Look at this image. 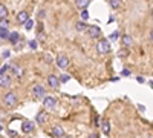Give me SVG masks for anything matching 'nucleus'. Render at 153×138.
<instances>
[{
    "mask_svg": "<svg viewBox=\"0 0 153 138\" xmlns=\"http://www.w3.org/2000/svg\"><path fill=\"white\" fill-rule=\"evenodd\" d=\"M69 80V75H61V77H60V81L61 83H66Z\"/></svg>",
    "mask_w": 153,
    "mask_h": 138,
    "instance_id": "b1692460",
    "label": "nucleus"
},
{
    "mask_svg": "<svg viewBox=\"0 0 153 138\" xmlns=\"http://www.w3.org/2000/svg\"><path fill=\"white\" fill-rule=\"evenodd\" d=\"M46 120H48V114H46L45 110H42V112H38V114H37V123L38 124L46 123Z\"/></svg>",
    "mask_w": 153,
    "mask_h": 138,
    "instance_id": "f8f14e48",
    "label": "nucleus"
},
{
    "mask_svg": "<svg viewBox=\"0 0 153 138\" xmlns=\"http://www.w3.org/2000/svg\"><path fill=\"white\" fill-rule=\"evenodd\" d=\"M3 101H5L6 106L14 107V106L17 104V94H16V92H8V94L5 95V98H3Z\"/></svg>",
    "mask_w": 153,
    "mask_h": 138,
    "instance_id": "f03ea898",
    "label": "nucleus"
},
{
    "mask_svg": "<svg viewBox=\"0 0 153 138\" xmlns=\"http://www.w3.org/2000/svg\"><path fill=\"white\" fill-rule=\"evenodd\" d=\"M48 84H49V87H52V89H57V87L60 86V78L57 77V75L51 74L48 77Z\"/></svg>",
    "mask_w": 153,
    "mask_h": 138,
    "instance_id": "20e7f679",
    "label": "nucleus"
},
{
    "mask_svg": "<svg viewBox=\"0 0 153 138\" xmlns=\"http://www.w3.org/2000/svg\"><path fill=\"white\" fill-rule=\"evenodd\" d=\"M0 39H9V32L6 28H0Z\"/></svg>",
    "mask_w": 153,
    "mask_h": 138,
    "instance_id": "6ab92c4d",
    "label": "nucleus"
},
{
    "mask_svg": "<svg viewBox=\"0 0 153 138\" xmlns=\"http://www.w3.org/2000/svg\"><path fill=\"white\" fill-rule=\"evenodd\" d=\"M115 39H118V32H113V35H112V40H115Z\"/></svg>",
    "mask_w": 153,
    "mask_h": 138,
    "instance_id": "cd10ccee",
    "label": "nucleus"
},
{
    "mask_svg": "<svg viewBox=\"0 0 153 138\" xmlns=\"http://www.w3.org/2000/svg\"><path fill=\"white\" fill-rule=\"evenodd\" d=\"M14 72H16L17 75H22V69H20L19 66H14Z\"/></svg>",
    "mask_w": 153,
    "mask_h": 138,
    "instance_id": "a878e982",
    "label": "nucleus"
},
{
    "mask_svg": "<svg viewBox=\"0 0 153 138\" xmlns=\"http://www.w3.org/2000/svg\"><path fill=\"white\" fill-rule=\"evenodd\" d=\"M89 138H98V135H97V134H92V135L89 137Z\"/></svg>",
    "mask_w": 153,
    "mask_h": 138,
    "instance_id": "c756f323",
    "label": "nucleus"
},
{
    "mask_svg": "<svg viewBox=\"0 0 153 138\" xmlns=\"http://www.w3.org/2000/svg\"><path fill=\"white\" fill-rule=\"evenodd\" d=\"M22 131H23L25 134H31V132L34 131V123H32V121H23Z\"/></svg>",
    "mask_w": 153,
    "mask_h": 138,
    "instance_id": "1a4fd4ad",
    "label": "nucleus"
},
{
    "mask_svg": "<svg viewBox=\"0 0 153 138\" xmlns=\"http://www.w3.org/2000/svg\"><path fill=\"white\" fill-rule=\"evenodd\" d=\"M121 42H123V45L126 46V48H129V46H132L133 45V39H132V37L130 35H123V39H121Z\"/></svg>",
    "mask_w": 153,
    "mask_h": 138,
    "instance_id": "ddd939ff",
    "label": "nucleus"
},
{
    "mask_svg": "<svg viewBox=\"0 0 153 138\" xmlns=\"http://www.w3.org/2000/svg\"><path fill=\"white\" fill-rule=\"evenodd\" d=\"M19 39H20L19 32H12V34H9V40L12 42V45H16V43L19 42Z\"/></svg>",
    "mask_w": 153,
    "mask_h": 138,
    "instance_id": "f3484780",
    "label": "nucleus"
},
{
    "mask_svg": "<svg viewBox=\"0 0 153 138\" xmlns=\"http://www.w3.org/2000/svg\"><path fill=\"white\" fill-rule=\"evenodd\" d=\"M32 26H34V22L28 19V20H26V23H25V28H26V29L29 31V29H32Z\"/></svg>",
    "mask_w": 153,
    "mask_h": 138,
    "instance_id": "412c9836",
    "label": "nucleus"
},
{
    "mask_svg": "<svg viewBox=\"0 0 153 138\" xmlns=\"http://www.w3.org/2000/svg\"><path fill=\"white\" fill-rule=\"evenodd\" d=\"M87 34L91 39H98L101 35V29L98 26H95V25H92V26H87Z\"/></svg>",
    "mask_w": 153,
    "mask_h": 138,
    "instance_id": "7ed1b4c3",
    "label": "nucleus"
},
{
    "mask_svg": "<svg viewBox=\"0 0 153 138\" xmlns=\"http://www.w3.org/2000/svg\"><path fill=\"white\" fill-rule=\"evenodd\" d=\"M81 19H83V20H87V19H89V12H87L86 9L81 11Z\"/></svg>",
    "mask_w": 153,
    "mask_h": 138,
    "instance_id": "4be33fe9",
    "label": "nucleus"
},
{
    "mask_svg": "<svg viewBox=\"0 0 153 138\" xmlns=\"http://www.w3.org/2000/svg\"><path fill=\"white\" fill-rule=\"evenodd\" d=\"M28 19H29V14H28L26 11H20L19 14H17V22H19V23H23V25H25Z\"/></svg>",
    "mask_w": 153,
    "mask_h": 138,
    "instance_id": "9d476101",
    "label": "nucleus"
},
{
    "mask_svg": "<svg viewBox=\"0 0 153 138\" xmlns=\"http://www.w3.org/2000/svg\"><path fill=\"white\" fill-rule=\"evenodd\" d=\"M9 69V66L8 65H5V66H2V68H0V75H2V74H6V71Z\"/></svg>",
    "mask_w": 153,
    "mask_h": 138,
    "instance_id": "5701e85b",
    "label": "nucleus"
},
{
    "mask_svg": "<svg viewBox=\"0 0 153 138\" xmlns=\"http://www.w3.org/2000/svg\"><path fill=\"white\" fill-rule=\"evenodd\" d=\"M43 104H45V107L54 109V107H55V104H57V100H55L54 97H45V100H43Z\"/></svg>",
    "mask_w": 153,
    "mask_h": 138,
    "instance_id": "0eeeda50",
    "label": "nucleus"
},
{
    "mask_svg": "<svg viewBox=\"0 0 153 138\" xmlns=\"http://www.w3.org/2000/svg\"><path fill=\"white\" fill-rule=\"evenodd\" d=\"M97 51H98V54H109L110 52V42L106 39L100 40L97 45Z\"/></svg>",
    "mask_w": 153,
    "mask_h": 138,
    "instance_id": "f257e3e1",
    "label": "nucleus"
},
{
    "mask_svg": "<svg viewBox=\"0 0 153 138\" xmlns=\"http://www.w3.org/2000/svg\"><path fill=\"white\" fill-rule=\"evenodd\" d=\"M37 45H38V43H37L35 40H31V42H29V46H31V49H37Z\"/></svg>",
    "mask_w": 153,
    "mask_h": 138,
    "instance_id": "393cba45",
    "label": "nucleus"
},
{
    "mask_svg": "<svg viewBox=\"0 0 153 138\" xmlns=\"http://www.w3.org/2000/svg\"><path fill=\"white\" fill-rule=\"evenodd\" d=\"M110 8L112 9H120L121 8V0H110Z\"/></svg>",
    "mask_w": 153,
    "mask_h": 138,
    "instance_id": "a211bd4d",
    "label": "nucleus"
},
{
    "mask_svg": "<svg viewBox=\"0 0 153 138\" xmlns=\"http://www.w3.org/2000/svg\"><path fill=\"white\" fill-rule=\"evenodd\" d=\"M150 39H152V42H153V31L150 32Z\"/></svg>",
    "mask_w": 153,
    "mask_h": 138,
    "instance_id": "7c9ffc66",
    "label": "nucleus"
},
{
    "mask_svg": "<svg viewBox=\"0 0 153 138\" xmlns=\"http://www.w3.org/2000/svg\"><path fill=\"white\" fill-rule=\"evenodd\" d=\"M123 75H130V71H127V69H126V71L123 72Z\"/></svg>",
    "mask_w": 153,
    "mask_h": 138,
    "instance_id": "c85d7f7f",
    "label": "nucleus"
},
{
    "mask_svg": "<svg viewBox=\"0 0 153 138\" xmlns=\"http://www.w3.org/2000/svg\"><path fill=\"white\" fill-rule=\"evenodd\" d=\"M11 81H12L11 75H8V74H2V75H0V87H9Z\"/></svg>",
    "mask_w": 153,
    "mask_h": 138,
    "instance_id": "423d86ee",
    "label": "nucleus"
},
{
    "mask_svg": "<svg viewBox=\"0 0 153 138\" xmlns=\"http://www.w3.org/2000/svg\"><path fill=\"white\" fill-rule=\"evenodd\" d=\"M101 129H103V132H104L106 135H109V134H110V121H109V120H103Z\"/></svg>",
    "mask_w": 153,
    "mask_h": 138,
    "instance_id": "2eb2a0df",
    "label": "nucleus"
},
{
    "mask_svg": "<svg viewBox=\"0 0 153 138\" xmlns=\"http://www.w3.org/2000/svg\"><path fill=\"white\" fill-rule=\"evenodd\" d=\"M32 94H34L37 98H42V97L45 95V87L40 86V84H35V86L32 87Z\"/></svg>",
    "mask_w": 153,
    "mask_h": 138,
    "instance_id": "6e6552de",
    "label": "nucleus"
},
{
    "mask_svg": "<svg viewBox=\"0 0 153 138\" xmlns=\"http://www.w3.org/2000/svg\"><path fill=\"white\" fill-rule=\"evenodd\" d=\"M87 29V26H86V23H83V22H80V23H76V31H80V32H83V31H86Z\"/></svg>",
    "mask_w": 153,
    "mask_h": 138,
    "instance_id": "aec40b11",
    "label": "nucleus"
},
{
    "mask_svg": "<svg viewBox=\"0 0 153 138\" xmlns=\"http://www.w3.org/2000/svg\"><path fill=\"white\" fill-rule=\"evenodd\" d=\"M91 3V0H75V5H76V8L78 9H84V8H87V5Z\"/></svg>",
    "mask_w": 153,
    "mask_h": 138,
    "instance_id": "4468645a",
    "label": "nucleus"
},
{
    "mask_svg": "<svg viewBox=\"0 0 153 138\" xmlns=\"http://www.w3.org/2000/svg\"><path fill=\"white\" fill-rule=\"evenodd\" d=\"M57 66H58L60 69L68 68V66H69V58H68L66 55H58V57H57Z\"/></svg>",
    "mask_w": 153,
    "mask_h": 138,
    "instance_id": "39448f33",
    "label": "nucleus"
},
{
    "mask_svg": "<svg viewBox=\"0 0 153 138\" xmlns=\"http://www.w3.org/2000/svg\"><path fill=\"white\" fill-rule=\"evenodd\" d=\"M51 134H52L55 138H61V137H65V131H63L60 126H54V128H52V132H51Z\"/></svg>",
    "mask_w": 153,
    "mask_h": 138,
    "instance_id": "9b49d317",
    "label": "nucleus"
},
{
    "mask_svg": "<svg viewBox=\"0 0 153 138\" xmlns=\"http://www.w3.org/2000/svg\"><path fill=\"white\" fill-rule=\"evenodd\" d=\"M8 17V9L5 5H0V20H5Z\"/></svg>",
    "mask_w": 153,
    "mask_h": 138,
    "instance_id": "dca6fc26",
    "label": "nucleus"
},
{
    "mask_svg": "<svg viewBox=\"0 0 153 138\" xmlns=\"http://www.w3.org/2000/svg\"><path fill=\"white\" fill-rule=\"evenodd\" d=\"M46 61H49V63H51V61H52V57H51V55H46V58H45Z\"/></svg>",
    "mask_w": 153,
    "mask_h": 138,
    "instance_id": "bb28decb",
    "label": "nucleus"
}]
</instances>
